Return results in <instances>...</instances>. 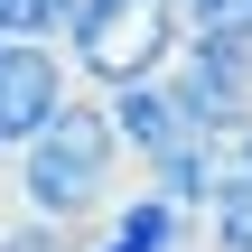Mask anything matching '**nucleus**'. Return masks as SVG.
Here are the masks:
<instances>
[{
	"label": "nucleus",
	"mask_w": 252,
	"mask_h": 252,
	"mask_svg": "<svg viewBox=\"0 0 252 252\" xmlns=\"http://www.w3.org/2000/svg\"><path fill=\"white\" fill-rule=\"evenodd\" d=\"M9 178H19V215H37L56 234H84L122 196V140L103 122V94L65 84V103L9 150Z\"/></svg>",
	"instance_id": "1"
},
{
	"label": "nucleus",
	"mask_w": 252,
	"mask_h": 252,
	"mask_svg": "<svg viewBox=\"0 0 252 252\" xmlns=\"http://www.w3.org/2000/svg\"><path fill=\"white\" fill-rule=\"evenodd\" d=\"M178 37H187L178 0H65V19H56V65H65V84L112 94V84L159 75V65L178 56Z\"/></svg>",
	"instance_id": "2"
},
{
	"label": "nucleus",
	"mask_w": 252,
	"mask_h": 252,
	"mask_svg": "<svg viewBox=\"0 0 252 252\" xmlns=\"http://www.w3.org/2000/svg\"><path fill=\"white\" fill-rule=\"evenodd\" d=\"M168 103L196 122V131H224V122H252V37H206L187 28L178 56L159 65Z\"/></svg>",
	"instance_id": "3"
},
{
	"label": "nucleus",
	"mask_w": 252,
	"mask_h": 252,
	"mask_svg": "<svg viewBox=\"0 0 252 252\" xmlns=\"http://www.w3.org/2000/svg\"><path fill=\"white\" fill-rule=\"evenodd\" d=\"M65 103V65H56V37H0V159Z\"/></svg>",
	"instance_id": "4"
},
{
	"label": "nucleus",
	"mask_w": 252,
	"mask_h": 252,
	"mask_svg": "<svg viewBox=\"0 0 252 252\" xmlns=\"http://www.w3.org/2000/svg\"><path fill=\"white\" fill-rule=\"evenodd\" d=\"M94 224H103V234H94V243L75 234V252H178L187 243V215H178L168 196H150V187H140V196H112Z\"/></svg>",
	"instance_id": "5"
},
{
	"label": "nucleus",
	"mask_w": 252,
	"mask_h": 252,
	"mask_svg": "<svg viewBox=\"0 0 252 252\" xmlns=\"http://www.w3.org/2000/svg\"><path fill=\"white\" fill-rule=\"evenodd\" d=\"M196 215H206V252H252V168H234Z\"/></svg>",
	"instance_id": "6"
},
{
	"label": "nucleus",
	"mask_w": 252,
	"mask_h": 252,
	"mask_svg": "<svg viewBox=\"0 0 252 252\" xmlns=\"http://www.w3.org/2000/svg\"><path fill=\"white\" fill-rule=\"evenodd\" d=\"M178 19L206 37H252V0H178Z\"/></svg>",
	"instance_id": "7"
},
{
	"label": "nucleus",
	"mask_w": 252,
	"mask_h": 252,
	"mask_svg": "<svg viewBox=\"0 0 252 252\" xmlns=\"http://www.w3.org/2000/svg\"><path fill=\"white\" fill-rule=\"evenodd\" d=\"M0 252H75V234H56V224H37V215H9V224H0Z\"/></svg>",
	"instance_id": "8"
}]
</instances>
